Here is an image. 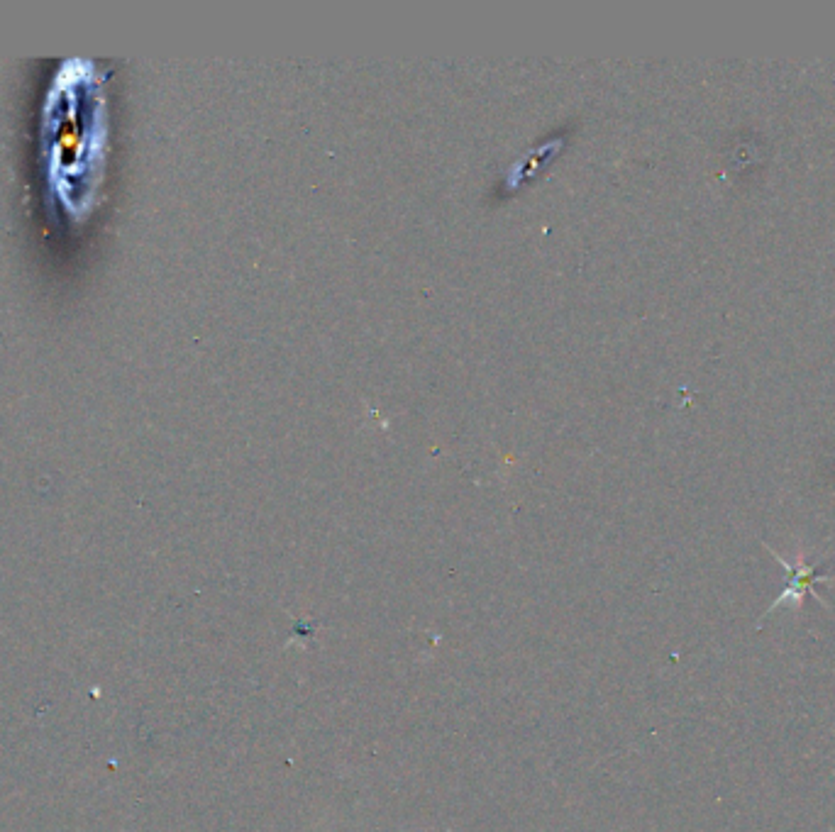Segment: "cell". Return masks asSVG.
<instances>
[{
	"label": "cell",
	"instance_id": "obj_1",
	"mask_svg": "<svg viewBox=\"0 0 835 832\" xmlns=\"http://www.w3.org/2000/svg\"><path fill=\"white\" fill-rule=\"evenodd\" d=\"M777 562H779V564H784V567H787L789 571H792V584H789L787 589H784L782 596H779L777 601H774L772 606L767 608V615H770L774 608L784 606V603H787V601L799 603V606H801V598H804V591H806V589L814 591V593H818V589H816L818 581H828V576H821V574H818V567H806V564L801 562V559H799V562H796V564H789V562H784L782 557H777Z\"/></svg>",
	"mask_w": 835,
	"mask_h": 832
}]
</instances>
